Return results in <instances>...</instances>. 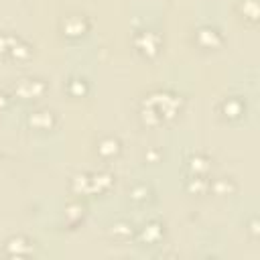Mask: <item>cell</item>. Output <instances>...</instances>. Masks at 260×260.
I'll return each mask as SVG.
<instances>
[{"mask_svg":"<svg viewBox=\"0 0 260 260\" xmlns=\"http://www.w3.org/2000/svg\"><path fill=\"white\" fill-rule=\"evenodd\" d=\"M55 122H57V118L51 110H37L28 116V124L37 130H51L55 126Z\"/></svg>","mask_w":260,"mask_h":260,"instance_id":"cell-7","label":"cell"},{"mask_svg":"<svg viewBox=\"0 0 260 260\" xmlns=\"http://www.w3.org/2000/svg\"><path fill=\"white\" fill-rule=\"evenodd\" d=\"M128 195H130V199H132L134 203H146V201L150 199V187L144 185V183H138V185H134V187L128 191Z\"/></svg>","mask_w":260,"mask_h":260,"instance_id":"cell-15","label":"cell"},{"mask_svg":"<svg viewBox=\"0 0 260 260\" xmlns=\"http://www.w3.org/2000/svg\"><path fill=\"white\" fill-rule=\"evenodd\" d=\"M32 250H35V242L28 240V238L22 236V234L12 236V238H8V240L4 242V254H8V256L20 258V256L32 254Z\"/></svg>","mask_w":260,"mask_h":260,"instance_id":"cell-5","label":"cell"},{"mask_svg":"<svg viewBox=\"0 0 260 260\" xmlns=\"http://www.w3.org/2000/svg\"><path fill=\"white\" fill-rule=\"evenodd\" d=\"M112 183H114V177L106 171L89 173V193H102V191L110 189Z\"/></svg>","mask_w":260,"mask_h":260,"instance_id":"cell-10","label":"cell"},{"mask_svg":"<svg viewBox=\"0 0 260 260\" xmlns=\"http://www.w3.org/2000/svg\"><path fill=\"white\" fill-rule=\"evenodd\" d=\"M244 110H246V106L242 104L240 98H225V100L219 104V112H221V116L228 118V120H238V118H242Z\"/></svg>","mask_w":260,"mask_h":260,"instance_id":"cell-8","label":"cell"},{"mask_svg":"<svg viewBox=\"0 0 260 260\" xmlns=\"http://www.w3.org/2000/svg\"><path fill=\"white\" fill-rule=\"evenodd\" d=\"M195 43L201 49H217L223 43V37L219 32V28H215L211 24H203L195 30Z\"/></svg>","mask_w":260,"mask_h":260,"instance_id":"cell-4","label":"cell"},{"mask_svg":"<svg viewBox=\"0 0 260 260\" xmlns=\"http://www.w3.org/2000/svg\"><path fill=\"white\" fill-rule=\"evenodd\" d=\"M10 39H12V35H4V32H0V55H8Z\"/></svg>","mask_w":260,"mask_h":260,"instance_id":"cell-21","label":"cell"},{"mask_svg":"<svg viewBox=\"0 0 260 260\" xmlns=\"http://www.w3.org/2000/svg\"><path fill=\"white\" fill-rule=\"evenodd\" d=\"M14 91L24 98V100H30V98H41L45 91H47V83L45 79L41 77H22L14 83Z\"/></svg>","mask_w":260,"mask_h":260,"instance_id":"cell-3","label":"cell"},{"mask_svg":"<svg viewBox=\"0 0 260 260\" xmlns=\"http://www.w3.org/2000/svg\"><path fill=\"white\" fill-rule=\"evenodd\" d=\"M242 4L248 6V10H242L244 18H250L252 22H256V18H258V4H256V0H244Z\"/></svg>","mask_w":260,"mask_h":260,"instance_id":"cell-19","label":"cell"},{"mask_svg":"<svg viewBox=\"0 0 260 260\" xmlns=\"http://www.w3.org/2000/svg\"><path fill=\"white\" fill-rule=\"evenodd\" d=\"M187 189L191 193H205L209 189V181L205 179V175H193L191 179H187Z\"/></svg>","mask_w":260,"mask_h":260,"instance_id":"cell-16","label":"cell"},{"mask_svg":"<svg viewBox=\"0 0 260 260\" xmlns=\"http://www.w3.org/2000/svg\"><path fill=\"white\" fill-rule=\"evenodd\" d=\"M134 47L144 57H154L160 51V37L154 30H138L134 35Z\"/></svg>","mask_w":260,"mask_h":260,"instance_id":"cell-2","label":"cell"},{"mask_svg":"<svg viewBox=\"0 0 260 260\" xmlns=\"http://www.w3.org/2000/svg\"><path fill=\"white\" fill-rule=\"evenodd\" d=\"M95 150H98V154L102 158H112L122 150V144H120V140L116 136H104V138L98 140Z\"/></svg>","mask_w":260,"mask_h":260,"instance_id":"cell-9","label":"cell"},{"mask_svg":"<svg viewBox=\"0 0 260 260\" xmlns=\"http://www.w3.org/2000/svg\"><path fill=\"white\" fill-rule=\"evenodd\" d=\"M112 234H114L116 238H130V236H132V228H130L128 223L120 221V223L112 225Z\"/></svg>","mask_w":260,"mask_h":260,"instance_id":"cell-20","label":"cell"},{"mask_svg":"<svg viewBox=\"0 0 260 260\" xmlns=\"http://www.w3.org/2000/svg\"><path fill=\"white\" fill-rule=\"evenodd\" d=\"M209 167L211 165H209V158L205 154H193L189 158V169H191L193 175H207Z\"/></svg>","mask_w":260,"mask_h":260,"instance_id":"cell-13","label":"cell"},{"mask_svg":"<svg viewBox=\"0 0 260 260\" xmlns=\"http://www.w3.org/2000/svg\"><path fill=\"white\" fill-rule=\"evenodd\" d=\"M179 95L169 89H156L146 95L142 104V120L148 126L160 124L167 118H173L179 110Z\"/></svg>","mask_w":260,"mask_h":260,"instance_id":"cell-1","label":"cell"},{"mask_svg":"<svg viewBox=\"0 0 260 260\" xmlns=\"http://www.w3.org/2000/svg\"><path fill=\"white\" fill-rule=\"evenodd\" d=\"M162 234H165L162 223H160V221H156V219L148 221V223H146V225H142V230H140V238H142L144 242H148V244L158 242V240L162 238Z\"/></svg>","mask_w":260,"mask_h":260,"instance_id":"cell-11","label":"cell"},{"mask_svg":"<svg viewBox=\"0 0 260 260\" xmlns=\"http://www.w3.org/2000/svg\"><path fill=\"white\" fill-rule=\"evenodd\" d=\"M65 215H67L69 223H77V221L83 217V205H81V203H69Z\"/></svg>","mask_w":260,"mask_h":260,"instance_id":"cell-18","label":"cell"},{"mask_svg":"<svg viewBox=\"0 0 260 260\" xmlns=\"http://www.w3.org/2000/svg\"><path fill=\"white\" fill-rule=\"evenodd\" d=\"M209 189H213L217 195H230V193L236 191V185H234L232 179H228V177H219V179H215L213 183L209 181Z\"/></svg>","mask_w":260,"mask_h":260,"instance_id":"cell-14","label":"cell"},{"mask_svg":"<svg viewBox=\"0 0 260 260\" xmlns=\"http://www.w3.org/2000/svg\"><path fill=\"white\" fill-rule=\"evenodd\" d=\"M61 28H63V35L65 37L77 39V37H81L89 28V22H87V18L83 14H69V16H65Z\"/></svg>","mask_w":260,"mask_h":260,"instance_id":"cell-6","label":"cell"},{"mask_svg":"<svg viewBox=\"0 0 260 260\" xmlns=\"http://www.w3.org/2000/svg\"><path fill=\"white\" fill-rule=\"evenodd\" d=\"M8 104H10V98L4 93V91H0V110H4V108H8Z\"/></svg>","mask_w":260,"mask_h":260,"instance_id":"cell-22","label":"cell"},{"mask_svg":"<svg viewBox=\"0 0 260 260\" xmlns=\"http://www.w3.org/2000/svg\"><path fill=\"white\" fill-rule=\"evenodd\" d=\"M67 89H69V93L71 95H85L87 93V81L83 79V77H71L69 81H67Z\"/></svg>","mask_w":260,"mask_h":260,"instance_id":"cell-17","label":"cell"},{"mask_svg":"<svg viewBox=\"0 0 260 260\" xmlns=\"http://www.w3.org/2000/svg\"><path fill=\"white\" fill-rule=\"evenodd\" d=\"M8 55H10L12 59H26V57L30 55V47H28L20 37H14V35H12Z\"/></svg>","mask_w":260,"mask_h":260,"instance_id":"cell-12","label":"cell"}]
</instances>
